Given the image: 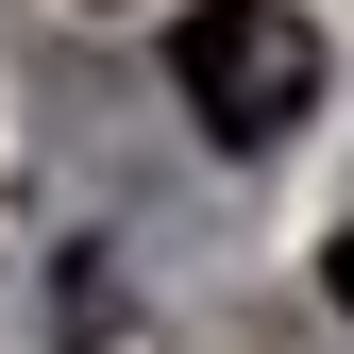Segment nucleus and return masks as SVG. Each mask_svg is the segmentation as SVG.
<instances>
[{"instance_id": "f03ea898", "label": "nucleus", "mask_w": 354, "mask_h": 354, "mask_svg": "<svg viewBox=\"0 0 354 354\" xmlns=\"http://www.w3.org/2000/svg\"><path fill=\"white\" fill-rule=\"evenodd\" d=\"M337 321H354V236H337Z\"/></svg>"}, {"instance_id": "f257e3e1", "label": "nucleus", "mask_w": 354, "mask_h": 354, "mask_svg": "<svg viewBox=\"0 0 354 354\" xmlns=\"http://www.w3.org/2000/svg\"><path fill=\"white\" fill-rule=\"evenodd\" d=\"M169 84H186V118L219 152H270L287 118H321V34H304V0H186Z\"/></svg>"}, {"instance_id": "7ed1b4c3", "label": "nucleus", "mask_w": 354, "mask_h": 354, "mask_svg": "<svg viewBox=\"0 0 354 354\" xmlns=\"http://www.w3.org/2000/svg\"><path fill=\"white\" fill-rule=\"evenodd\" d=\"M84 17H118V0H84Z\"/></svg>"}]
</instances>
